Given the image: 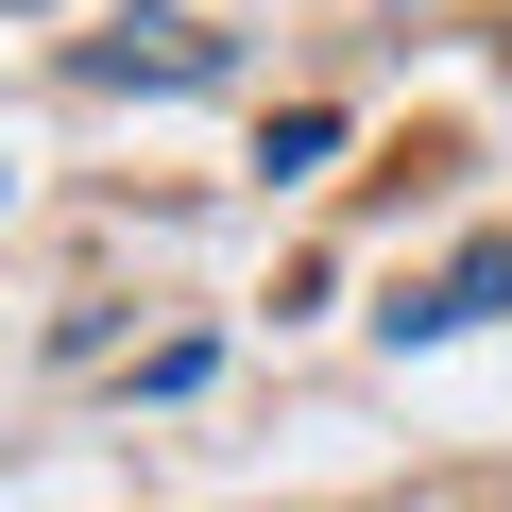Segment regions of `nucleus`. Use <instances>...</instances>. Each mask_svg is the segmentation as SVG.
<instances>
[{
    "label": "nucleus",
    "instance_id": "nucleus-2",
    "mask_svg": "<svg viewBox=\"0 0 512 512\" xmlns=\"http://www.w3.org/2000/svg\"><path fill=\"white\" fill-rule=\"evenodd\" d=\"M495 308H512V239H478L461 274H427V291L376 308V325H393V342H461V325H495Z\"/></svg>",
    "mask_w": 512,
    "mask_h": 512
},
{
    "label": "nucleus",
    "instance_id": "nucleus-3",
    "mask_svg": "<svg viewBox=\"0 0 512 512\" xmlns=\"http://www.w3.org/2000/svg\"><path fill=\"white\" fill-rule=\"evenodd\" d=\"M325 154H342V120H325V103H291L274 137H256V171H325Z\"/></svg>",
    "mask_w": 512,
    "mask_h": 512
},
{
    "label": "nucleus",
    "instance_id": "nucleus-1",
    "mask_svg": "<svg viewBox=\"0 0 512 512\" xmlns=\"http://www.w3.org/2000/svg\"><path fill=\"white\" fill-rule=\"evenodd\" d=\"M69 86H137V103H188V86H222V35H205V18H171V0H137V18H103V35L69 52Z\"/></svg>",
    "mask_w": 512,
    "mask_h": 512
}]
</instances>
